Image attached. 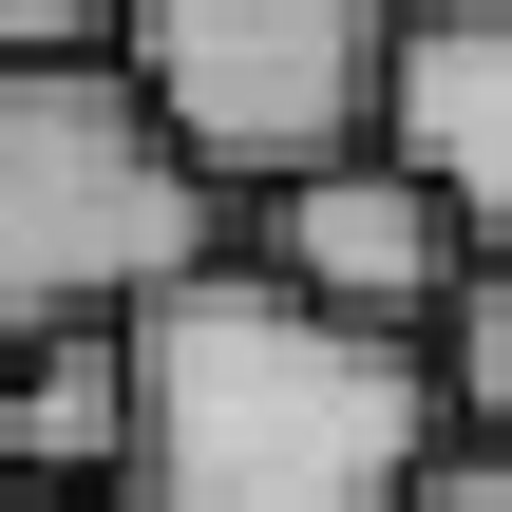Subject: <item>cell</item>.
Instances as JSON below:
<instances>
[{
	"mask_svg": "<svg viewBox=\"0 0 512 512\" xmlns=\"http://www.w3.org/2000/svg\"><path fill=\"white\" fill-rule=\"evenodd\" d=\"M437 437V323H361L266 247H209L133 304V512H399Z\"/></svg>",
	"mask_w": 512,
	"mask_h": 512,
	"instance_id": "obj_1",
	"label": "cell"
},
{
	"mask_svg": "<svg viewBox=\"0 0 512 512\" xmlns=\"http://www.w3.org/2000/svg\"><path fill=\"white\" fill-rule=\"evenodd\" d=\"M209 209H228V171L152 114V76L114 38L0 57V342L152 304L171 266H209Z\"/></svg>",
	"mask_w": 512,
	"mask_h": 512,
	"instance_id": "obj_2",
	"label": "cell"
},
{
	"mask_svg": "<svg viewBox=\"0 0 512 512\" xmlns=\"http://www.w3.org/2000/svg\"><path fill=\"white\" fill-rule=\"evenodd\" d=\"M114 57L152 76V114H171L228 190H285V171L380 152L399 0H133V38H114Z\"/></svg>",
	"mask_w": 512,
	"mask_h": 512,
	"instance_id": "obj_3",
	"label": "cell"
},
{
	"mask_svg": "<svg viewBox=\"0 0 512 512\" xmlns=\"http://www.w3.org/2000/svg\"><path fill=\"white\" fill-rule=\"evenodd\" d=\"M266 266H304L323 304H361V323H437L456 285H475V209L380 133V152H342V171H285L266 190Z\"/></svg>",
	"mask_w": 512,
	"mask_h": 512,
	"instance_id": "obj_4",
	"label": "cell"
},
{
	"mask_svg": "<svg viewBox=\"0 0 512 512\" xmlns=\"http://www.w3.org/2000/svg\"><path fill=\"white\" fill-rule=\"evenodd\" d=\"M380 133L475 209V247H512V0H399V95Z\"/></svg>",
	"mask_w": 512,
	"mask_h": 512,
	"instance_id": "obj_5",
	"label": "cell"
},
{
	"mask_svg": "<svg viewBox=\"0 0 512 512\" xmlns=\"http://www.w3.org/2000/svg\"><path fill=\"white\" fill-rule=\"evenodd\" d=\"M0 475H76V494L114 475L133 494V304L0 342Z\"/></svg>",
	"mask_w": 512,
	"mask_h": 512,
	"instance_id": "obj_6",
	"label": "cell"
},
{
	"mask_svg": "<svg viewBox=\"0 0 512 512\" xmlns=\"http://www.w3.org/2000/svg\"><path fill=\"white\" fill-rule=\"evenodd\" d=\"M437 361H456V418L512 437V247H475V285L437 304Z\"/></svg>",
	"mask_w": 512,
	"mask_h": 512,
	"instance_id": "obj_7",
	"label": "cell"
},
{
	"mask_svg": "<svg viewBox=\"0 0 512 512\" xmlns=\"http://www.w3.org/2000/svg\"><path fill=\"white\" fill-rule=\"evenodd\" d=\"M399 512H512V437H475V418H456V437L418 456V494H399Z\"/></svg>",
	"mask_w": 512,
	"mask_h": 512,
	"instance_id": "obj_8",
	"label": "cell"
},
{
	"mask_svg": "<svg viewBox=\"0 0 512 512\" xmlns=\"http://www.w3.org/2000/svg\"><path fill=\"white\" fill-rule=\"evenodd\" d=\"M76 38H133V0H0V57H76Z\"/></svg>",
	"mask_w": 512,
	"mask_h": 512,
	"instance_id": "obj_9",
	"label": "cell"
},
{
	"mask_svg": "<svg viewBox=\"0 0 512 512\" xmlns=\"http://www.w3.org/2000/svg\"><path fill=\"white\" fill-rule=\"evenodd\" d=\"M0 512H133V494H76V475H0Z\"/></svg>",
	"mask_w": 512,
	"mask_h": 512,
	"instance_id": "obj_10",
	"label": "cell"
}]
</instances>
